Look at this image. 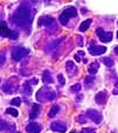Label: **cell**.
I'll return each instance as SVG.
<instances>
[{
    "label": "cell",
    "instance_id": "6da1fadb",
    "mask_svg": "<svg viewBox=\"0 0 118 133\" xmlns=\"http://www.w3.org/2000/svg\"><path fill=\"white\" fill-rule=\"evenodd\" d=\"M34 17V11L26 4H21L14 14L12 15V23L19 27H28Z\"/></svg>",
    "mask_w": 118,
    "mask_h": 133
},
{
    "label": "cell",
    "instance_id": "7a4b0ae2",
    "mask_svg": "<svg viewBox=\"0 0 118 133\" xmlns=\"http://www.w3.org/2000/svg\"><path fill=\"white\" fill-rule=\"evenodd\" d=\"M55 97H57L55 92L48 87L40 88V90L37 92V94H35V98H37L38 101H50V100L55 99Z\"/></svg>",
    "mask_w": 118,
    "mask_h": 133
},
{
    "label": "cell",
    "instance_id": "3957f363",
    "mask_svg": "<svg viewBox=\"0 0 118 133\" xmlns=\"http://www.w3.org/2000/svg\"><path fill=\"white\" fill-rule=\"evenodd\" d=\"M74 17H77V10L74 7H67L59 15V23L63 26H65L67 24V21L70 20V18H74Z\"/></svg>",
    "mask_w": 118,
    "mask_h": 133
},
{
    "label": "cell",
    "instance_id": "277c9868",
    "mask_svg": "<svg viewBox=\"0 0 118 133\" xmlns=\"http://www.w3.org/2000/svg\"><path fill=\"white\" fill-rule=\"evenodd\" d=\"M0 35L4 38H11V39H17L18 38V33L11 31L4 21H0Z\"/></svg>",
    "mask_w": 118,
    "mask_h": 133
},
{
    "label": "cell",
    "instance_id": "5b68a950",
    "mask_svg": "<svg viewBox=\"0 0 118 133\" xmlns=\"http://www.w3.org/2000/svg\"><path fill=\"white\" fill-rule=\"evenodd\" d=\"M30 51L27 48H24V47H15L12 52V59L13 61H19L20 59H23L25 55L28 54Z\"/></svg>",
    "mask_w": 118,
    "mask_h": 133
},
{
    "label": "cell",
    "instance_id": "8992f818",
    "mask_svg": "<svg viewBox=\"0 0 118 133\" xmlns=\"http://www.w3.org/2000/svg\"><path fill=\"white\" fill-rule=\"evenodd\" d=\"M97 35L99 37V40L103 41V43H110L112 40V33L111 32H104L103 28H97Z\"/></svg>",
    "mask_w": 118,
    "mask_h": 133
},
{
    "label": "cell",
    "instance_id": "52a82bcc",
    "mask_svg": "<svg viewBox=\"0 0 118 133\" xmlns=\"http://www.w3.org/2000/svg\"><path fill=\"white\" fill-rule=\"evenodd\" d=\"M86 116H88L91 120L95 121L96 124H99L102 121L101 113L97 112V111H95V110H88V111H86Z\"/></svg>",
    "mask_w": 118,
    "mask_h": 133
},
{
    "label": "cell",
    "instance_id": "ba28073f",
    "mask_svg": "<svg viewBox=\"0 0 118 133\" xmlns=\"http://www.w3.org/2000/svg\"><path fill=\"white\" fill-rule=\"evenodd\" d=\"M89 51L92 55H101L106 52L105 46H97V45H91L89 46Z\"/></svg>",
    "mask_w": 118,
    "mask_h": 133
},
{
    "label": "cell",
    "instance_id": "9c48e42d",
    "mask_svg": "<svg viewBox=\"0 0 118 133\" xmlns=\"http://www.w3.org/2000/svg\"><path fill=\"white\" fill-rule=\"evenodd\" d=\"M51 130L59 133H64L66 132V125L63 124L61 121H54V123L51 124Z\"/></svg>",
    "mask_w": 118,
    "mask_h": 133
},
{
    "label": "cell",
    "instance_id": "30bf717a",
    "mask_svg": "<svg viewBox=\"0 0 118 133\" xmlns=\"http://www.w3.org/2000/svg\"><path fill=\"white\" fill-rule=\"evenodd\" d=\"M0 130L5 131V132H13L15 130V125L3 120V121H0Z\"/></svg>",
    "mask_w": 118,
    "mask_h": 133
},
{
    "label": "cell",
    "instance_id": "8fae6325",
    "mask_svg": "<svg viewBox=\"0 0 118 133\" xmlns=\"http://www.w3.org/2000/svg\"><path fill=\"white\" fill-rule=\"evenodd\" d=\"M63 40H64V39H57V40H54V41H52V43H50V44H48V45L45 47V51H46V52H51V51L57 50V48L59 47V45L63 43Z\"/></svg>",
    "mask_w": 118,
    "mask_h": 133
},
{
    "label": "cell",
    "instance_id": "7c38bea8",
    "mask_svg": "<svg viewBox=\"0 0 118 133\" xmlns=\"http://www.w3.org/2000/svg\"><path fill=\"white\" fill-rule=\"evenodd\" d=\"M26 131H27L28 133H39L41 131V126L37 123H31L27 125Z\"/></svg>",
    "mask_w": 118,
    "mask_h": 133
},
{
    "label": "cell",
    "instance_id": "4fadbf2b",
    "mask_svg": "<svg viewBox=\"0 0 118 133\" xmlns=\"http://www.w3.org/2000/svg\"><path fill=\"white\" fill-rule=\"evenodd\" d=\"M45 25V26H51V25H54V19L52 17H48V15H44L39 19V25Z\"/></svg>",
    "mask_w": 118,
    "mask_h": 133
},
{
    "label": "cell",
    "instance_id": "5bb4252c",
    "mask_svg": "<svg viewBox=\"0 0 118 133\" xmlns=\"http://www.w3.org/2000/svg\"><path fill=\"white\" fill-rule=\"evenodd\" d=\"M106 99H108V94L106 92H99L97 93V96H96V103L99 104V105H104L106 103Z\"/></svg>",
    "mask_w": 118,
    "mask_h": 133
},
{
    "label": "cell",
    "instance_id": "9a60e30c",
    "mask_svg": "<svg viewBox=\"0 0 118 133\" xmlns=\"http://www.w3.org/2000/svg\"><path fill=\"white\" fill-rule=\"evenodd\" d=\"M39 112H40V106L38 104H33L32 108H31V113H30V118L31 119H35L39 116Z\"/></svg>",
    "mask_w": 118,
    "mask_h": 133
},
{
    "label": "cell",
    "instance_id": "2e32d148",
    "mask_svg": "<svg viewBox=\"0 0 118 133\" xmlns=\"http://www.w3.org/2000/svg\"><path fill=\"white\" fill-rule=\"evenodd\" d=\"M66 71H67V73L70 75H73L77 73V67L74 66V64L72 61H67L66 63Z\"/></svg>",
    "mask_w": 118,
    "mask_h": 133
},
{
    "label": "cell",
    "instance_id": "e0dca14e",
    "mask_svg": "<svg viewBox=\"0 0 118 133\" xmlns=\"http://www.w3.org/2000/svg\"><path fill=\"white\" fill-rule=\"evenodd\" d=\"M43 81L46 84H52L53 83V78H52V75H51L50 71H44L43 72Z\"/></svg>",
    "mask_w": 118,
    "mask_h": 133
},
{
    "label": "cell",
    "instance_id": "ac0fdd59",
    "mask_svg": "<svg viewBox=\"0 0 118 133\" xmlns=\"http://www.w3.org/2000/svg\"><path fill=\"white\" fill-rule=\"evenodd\" d=\"M98 68H99V63H97V61H95V63L90 64V66H89L88 71L90 74H96V73L98 72Z\"/></svg>",
    "mask_w": 118,
    "mask_h": 133
},
{
    "label": "cell",
    "instance_id": "d6986e66",
    "mask_svg": "<svg viewBox=\"0 0 118 133\" xmlns=\"http://www.w3.org/2000/svg\"><path fill=\"white\" fill-rule=\"evenodd\" d=\"M91 23H92V20H91V19H88V20L83 21V23L80 24V26H79V31H80V32H85V31L90 27Z\"/></svg>",
    "mask_w": 118,
    "mask_h": 133
},
{
    "label": "cell",
    "instance_id": "ffe728a7",
    "mask_svg": "<svg viewBox=\"0 0 118 133\" xmlns=\"http://www.w3.org/2000/svg\"><path fill=\"white\" fill-rule=\"evenodd\" d=\"M31 84H32V80H27L24 84V94H26V96H31V92H32L30 86Z\"/></svg>",
    "mask_w": 118,
    "mask_h": 133
},
{
    "label": "cell",
    "instance_id": "44dd1931",
    "mask_svg": "<svg viewBox=\"0 0 118 133\" xmlns=\"http://www.w3.org/2000/svg\"><path fill=\"white\" fill-rule=\"evenodd\" d=\"M58 112H59V106H58V105L52 106L51 111L48 112V117H50V118H53V117L57 116V113H58Z\"/></svg>",
    "mask_w": 118,
    "mask_h": 133
},
{
    "label": "cell",
    "instance_id": "7402d4cb",
    "mask_svg": "<svg viewBox=\"0 0 118 133\" xmlns=\"http://www.w3.org/2000/svg\"><path fill=\"white\" fill-rule=\"evenodd\" d=\"M6 113H7V114H11V116L14 117V118L19 116V112H18L17 110H14V108H12V107L7 108V110H6Z\"/></svg>",
    "mask_w": 118,
    "mask_h": 133
},
{
    "label": "cell",
    "instance_id": "603a6c76",
    "mask_svg": "<svg viewBox=\"0 0 118 133\" xmlns=\"http://www.w3.org/2000/svg\"><path fill=\"white\" fill-rule=\"evenodd\" d=\"M102 61H103V63L105 64L108 67H112V66L115 65L113 60H112V59H110V58H103V59H102Z\"/></svg>",
    "mask_w": 118,
    "mask_h": 133
},
{
    "label": "cell",
    "instance_id": "cb8c5ba5",
    "mask_svg": "<svg viewBox=\"0 0 118 133\" xmlns=\"http://www.w3.org/2000/svg\"><path fill=\"white\" fill-rule=\"evenodd\" d=\"M83 57H84V52H83V51H79L78 53H76V54H74V59L77 61L83 60Z\"/></svg>",
    "mask_w": 118,
    "mask_h": 133
},
{
    "label": "cell",
    "instance_id": "d4e9b609",
    "mask_svg": "<svg viewBox=\"0 0 118 133\" xmlns=\"http://www.w3.org/2000/svg\"><path fill=\"white\" fill-rule=\"evenodd\" d=\"M20 104H21V99L18 98V97L11 100V105H13V106H20Z\"/></svg>",
    "mask_w": 118,
    "mask_h": 133
},
{
    "label": "cell",
    "instance_id": "484cf974",
    "mask_svg": "<svg viewBox=\"0 0 118 133\" xmlns=\"http://www.w3.org/2000/svg\"><path fill=\"white\" fill-rule=\"evenodd\" d=\"M80 85L79 84H76V85H73L72 87H71V92H73V93H77V92H79L80 91Z\"/></svg>",
    "mask_w": 118,
    "mask_h": 133
},
{
    "label": "cell",
    "instance_id": "4316f807",
    "mask_svg": "<svg viewBox=\"0 0 118 133\" xmlns=\"http://www.w3.org/2000/svg\"><path fill=\"white\" fill-rule=\"evenodd\" d=\"M80 133H96V130H93V128H83V130L80 131Z\"/></svg>",
    "mask_w": 118,
    "mask_h": 133
},
{
    "label": "cell",
    "instance_id": "83f0119b",
    "mask_svg": "<svg viewBox=\"0 0 118 133\" xmlns=\"http://www.w3.org/2000/svg\"><path fill=\"white\" fill-rule=\"evenodd\" d=\"M58 81H59V84H60V85H65V79H64L63 74L58 75Z\"/></svg>",
    "mask_w": 118,
    "mask_h": 133
},
{
    "label": "cell",
    "instance_id": "f1b7e54d",
    "mask_svg": "<svg viewBox=\"0 0 118 133\" xmlns=\"http://www.w3.org/2000/svg\"><path fill=\"white\" fill-rule=\"evenodd\" d=\"M5 60H6L5 54H3V53H1V54H0V67H1V66L5 64Z\"/></svg>",
    "mask_w": 118,
    "mask_h": 133
},
{
    "label": "cell",
    "instance_id": "f546056e",
    "mask_svg": "<svg viewBox=\"0 0 118 133\" xmlns=\"http://www.w3.org/2000/svg\"><path fill=\"white\" fill-rule=\"evenodd\" d=\"M77 120L79 121V123H85V121H86V119L84 118L83 116H80V117H78V118H77Z\"/></svg>",
    "mask_w": 118,
    "mask_h": 133
},
{
    "label": "cell",
    "instance_id": "4dcf8cb0",
    "mask_svg": "<svg viewBox=\"0 0 118 133\" xmlns=\"http://www.w3.org/2000/svg\"><path fill=\"white\" fill-rule=\"evenodd\" d=\"M93 81V77H89L88 79L85 80V84H89V83H92Z\"/></svg>",
    "mask_w": 118,
    "mask_h": 133
},
{
    "label": "cell",
    "instance_id": "1f68e13d",
    "mask_svg": "<svg viewBox=\"0 0 118 133\" xmlns=\"http://www.w3.org/2000/svg\"><path fill=\"white\" fill-rule=\"evenodd\" d=\"M78 45L80 46V47L84 45V43H83V39H82V38H78Z\"/></svg>",
    "mask_w": 118,
    "mask_h": 133
},
{
    "label": "cell",
    "instance_id": "d6a6232c",
    "mask_svg": "<svg viewBox=\"0 0 118 133\" xmlns=\"http://www.w3.org/2000/svg\"><path fill=\"white\" fill-rule=\"evenodd\" d=\"M115 53H116V54H118V46H116V47H115Z\"/></svg>",
    "mask_w": 118,
    "mask_h": 133
},
{
    "label": "cell",
    "instance_id": "836d02e7",
    "mask_svg": "<svg viewBox=\"0 0 118 133\" xmlns=\"http://www.w3.org/2000/svg\"><path fill=\"white\" fill-rule=\"evenodd\" d=\"M71 133H76V132H74V131H72V132H71Z\"/></svg>",
    "mask_w": 118,
    "mask_h": 133
},
{
    "label": "cell",
    "instance_id": "e575fe53",
    "mask_svg": "<svg viewBox=\"0 0 118 133\" xmlns=\"http://www.w3.org/2000/svg\"><path fill=\"white\" fill-rule=\"evenodd\" d=\"M117 38H118V32H117Z\"/></svg>",
    "mask_w": 118,
    "mask_h": 133
}]
</instances>
